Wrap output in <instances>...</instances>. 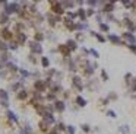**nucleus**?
I'll use <instances>...</instances> for the list:
<instances>
[{
    "label": "nucleus",
    "mask_w": 136,
    "mask_h": 134,
    "mask_svg": "<svg viewBox=\"0 0 136 134\" xmlns=\"http://www.w3.org/2000/svg\"><path fill=\"white\" fill-rule=\"evenodd\" d=\"M110 40H111L113 42H119V41H120V40L117 38V36H116V35H110Z\"/></svg>",
    "instance_id": "f03ea898"
},
{
    "label": "nucleus",
    "mask_w": 136,
    "mask_h": 134,
    "mask_svg": "<svg viewBox=\"0 0 136 134\" xmlns=\"http://www.w3.org/2000/svg\"><path fill=\"white\" fill-rule=\"evenodd\" d=\"M101 29H102V31H108V26L104 25V24H101Z\"/></svg>",
    "instance_id": "20e7f679"
},
{
    "label": "nucleus",
    "mask_w": 136,
    "mask_h": 134,
    "mask_svg": "<svg viewBox=\"0 0 136 134\" xmlns=\"http://www.w3.org/2000/svg\"><path fill=\"white\" fill-rule=\"evenodd\" d=\"M67 44H69V47H70V48H75V47H76V45H75V42H73V41H69Z\"/></svg>",
    "instance_id": "7ed1b4c3"
},
{
    "label": "nucleus",
    "mask_w": 136,
    "mask_h": 134,
    "mask_svg": "<svg viewBox=\"0 0 136 134\" xmlns=\"http://www.w3.org/2000/svg\"><path fill=\"white\" fill-rule=\"evenodd\" d=\"M78 104H79L81 106H84V105H85L86 102H85V99H82V98H78Z\"/></svg>",
    "instance_id": "f257e3e1"
},
{
    "label": "nucleus",
    "mask_w": 136,
    "mask_h": 134,
    "mask_svg": "<svg viewBox=\"0 0 136 134\" xmlns=\"http://www.w3.org/2000/svg\"><path fill=\"white\" fill-rule=\"evenodd\" d=\"M43 64H44V66H47V64H48V60L44 58V60H43Z\"/></svg>",
    "instance_id": "423d86ee"
},
{
    "label": "nucleus",
    "mask_w": 136,
    "mask_h": 134,
    "mask_svg": "<svg viewBox=\"0 0 136 134\" xmlns=\"http://www.w3.org/2000/svg\"><path fill=\"white\" fill-rule=\"evenodd\" d=\"M57 108H59V109H63L64 106H63V104H61V102H57Z\"/></svg>",
    "instance_id": "39448f33"
}]
</instances>
